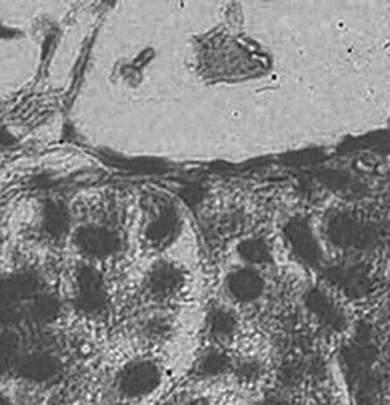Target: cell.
<instances>
[{"instance_id":"1","label":"cell","mask_w":390,"mask_h":405,"mask_svg":"<svg viewBox=\"0 0 390 405\" xmlns=\"http://www.w3.org/2000/svg\"><path fill=\"white\" fill-rule=\"evenodd\" d=\"M328 235L341 248H370L377 241L376 229L351 214H337L331 219Z\"/></svg>"},{"instance_id":"2","label":"cell","mask_w":390,"mask_h":405,"mask_svg":"<svg viewBox=\"0 0 390 405\" xmlns=\"http://www.w3.org/2000/svg\"><path fill=\"white\" fill-rule=\"evenodd\" d=\"M284 235L289 241L291 248L302 262L308 265H318L322 260L319 245L313 235L310 225L302 217H294L284 227Z\"/></svg>"},{"instance_id":"3","label":"cell","mask_w":390,"mask_h":405,"mask_svg":"<svg viewBox=\"0 0 390 405\" xmlns=\"http://www.w3.org/2000/svg\"><path fill=\"white\" fill-rule=\"evenodd\" d=\"M161 383L159 368L154 363L142 361L127 367L121 375V389L127 396H145L153 392Z\"/></svg>"},{"instance_id":"4","label":"cell","mask_w":390,"mask_h":405,"mask_svg":"<svg viewBox=\"0 0 390 405\" xmlns=\"http://www.w3.org/2000/svg\"><path fill=\"white\" fill-rule=\"evenodd\" d=\"M326 280L342 289L351 298H360L370 291V277L362 267H329L324 272Z\"/></svg>"},{"instance_id":"5","label":"cell","mask_w":390,"mask_h":405,"mask_svg":"<svg viewBox=\"0 0 390 405\" xmlns=\"http://www.w3.org/2000/svg\"><path fill=\"white\" fill-rule=\"evenodd\" d=\"M305 304L310 309L313 315L319 318V322L324 323L328 328L342 330L346 325V317L341 309L324 294L322 289L312 288L305 296Z\"/></svg>"},{"instance_id":"6","label":"cell","mask_w":390,"mask_h":405,"mask_svg":"<svg viewBox=\"0 0 390 405\" xmlns=\"http://www.w3.org/2000/svg\"><path fill=\"white\" fill-rule=\"evenodd\" d=\"M228 289L230 293L238 301L243 303H251L257 299L262 291H264V280L252 269H241L233 272L228 279Z\"/></svg>"},{"instance_id":"7","label":"cell","mask_w":390,"mask_h":405,"mask_svg":"<svg viewBox=\"0 0 390 405\" xmlns=\"http://www.w3.org/2000/svg\"><path fill=\"white\" fill-rule=\"evenodd\" d=\"M178 231V216L173 207H164L147 230L148 240L154 246H164L173 240Z\"/></svg>"},{"instance_id":"8","label":"cell","mask_w":390,"mask_h":405,"mask_svg":"<svg viewBox=\"0 0 390 405\" xmlns=\"http://www.w3.org/2000/svg\"><path fill=\"white\" fill-rule=\"evenodd\" d=\"M183 282V275L177 267L169 264H162L156 267L150 275V288L154 294L159 296H169L177 291Z\"/></svg>"},{"instance_id":"9","label":"cell","mask_w":390,"mask_h":405,"mask_svg":"<svg viewBox=\"0 0 390 405\" xmlns=\"http://www.w3.org/2000/svg\"><path fill=\"white\" fill-rule=\"evenodd\" d=\"M80 243L89 253H95L98 256L111 254L119 248V238L106 230H84L79 236Z\"/></svg>"},{"instance_id":"10","label":"cell","mask_w":390,"mask_h":405,"mask_svg":"<svg viewBox=\"0 0 390 405\" xmlns=\"http://www.w3.org/2000/svg\"><path fill=\"white\" fill-rule=\"evenodd\" d=\"M240 256L249 264H267L272 260L270 246L262 238H249L244 240L238 246Z\"/></svg>"},{"instance_id":"11","label":"cell","mask_w":390,"mask_h":405,"mask_svg":"<svg viewBox=\"0 0 390 405\" xmlns=\"http://www.w3.org/2000/svg\"><path fill=\"white\" fill-rule=\"evenodd\" d=\"M209 327L217 337H228L235 332L236 318L226 309H215L209 314Z\"/></svg>"},{"instance_id":"12","label":"cell","mask_w":390,"mask_h":405,"mask_svg":"<svg viewBox=\"0 0 390 405\" xmlns=\"http://www.w3.org/2000/svg\"><path fill=\"white\" fill-rule=\"evenodd\" d=\"M84 277V303L87 308H98L103 303V289L100 285V280L92 272H85Z\"/></svg>"},{"instance_id":"13","label":"cell","mask_w":390,"mask_h":405,"mask_svg":"<svg viewBox=\"0 0 390 405\" xmlns=\"http://www.w3.org/2000/svg\"><path fill=\"white\" fill-rule=\"evenodd\" d=\"M228 367H230L228 357L224 356L222 352L212 351L202 358L200 370L205 376H217L220 373H224Z\"/></svg>"},{"instance_id":"14","label":"cell","mask_w":390,"mask_h":405,"mask_svg":"<svg viewBox=\"0 0 390 405\" xmlns=\"http://www.w3.org/2000/svg\"><path fill=\"white\" fill-rule=\"evenodd\" d=\"M260 373V367L257 362H244L243 365H240V370H238V375L241 376L244 380H254L257 378Z\"/></svg>"},{"instance_id":"15","label":"cell","mask_w":390,"mask_h":405,"mask_svg":"<svg viewBox=\"0 0 390 405\" xmlns=\"http://www.w3.org/2000/svg\"><path fill=\"white\" fill-rule=\"evenodd\" d=\"M262 405H291L286 401H283V399H276V397H272V399H267V401L262 404Z\"/></svg>"},{"instance_id":"16","label":"cell","mask_w":390,"mask_h":405,"mask_svg":"<svg viewBox=\"0 0 390 405\" xmlns=\"http://www.w3.org/2000/svg\"><path fill=\"white\" fill-rule=\"evenodd\" d=\"M186 405H209L206 401H193V402H190V404H186Z\"/></svg>"}]
</instances>
